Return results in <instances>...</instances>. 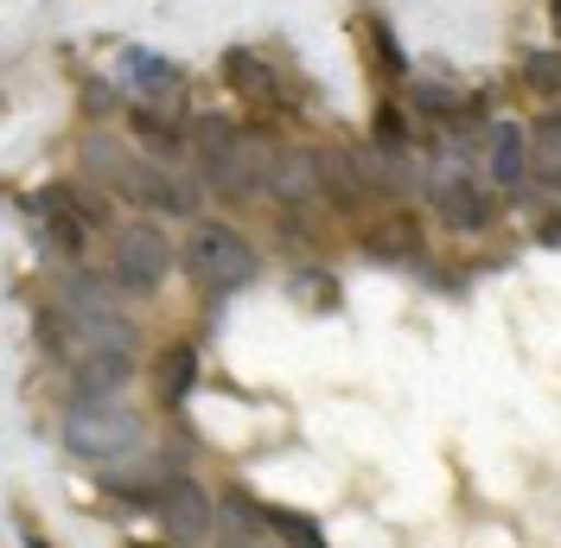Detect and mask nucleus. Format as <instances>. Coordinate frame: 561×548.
<instances>
[{
  "label": "nucleus",
  "instance_id": "obj_10",
  "mask_svg": "<svg viewBox=\"0 0 561 548\" xmlns=\"http://www.w3.org/2000/svg\"><path fill=\"white\" fill-rule=\"evenodd\" d=\"M153 511L167 516V536H173V543H205L210 529H217V504H210V491L198 479H185V472L160 491Z\"/></svg>",
  "mask_w": 561,
  "mask_h": 548
},
{
  "label": "nucleus",
  "instance_id": "obj_7",
  "mask_svg": "<svg viewBox=\"0 0 561 548\" xmlns=\"http://www.w3.org/2000/svg\"><path fill=\"white\" fill-rule=\"evenodd\" d=\"M108 274L122 294H153L167 274H173V242L160 237L153 224H128L115 237V255H108Z\"/></svg>",
  "mask_w": 561,
  "mask_h": 548
},
{
  "label": "nucleus",
  "instance_id": "obj_16",
  "mask_svg": "<svg viewBox=\"0 0 561 548\" xmlns=\"http://www.w3.org/2000/svg\"><path fill=\"white\" fill-rule=\"evenodd\" d=\"M135 135H140V147H153L160 160H179V147L192 140V128L179 135L173 122H167V103H135Z\"/></svg>",
  "mask_w": 561,
  "mask_h": 548
},
{
  "label": "nucleus",
  "instance_id": "obj_15",
  "mask_svg": "<svg viewBox=\"0 0 561 548\" xmlns=\"http://www.w3.org/2000/svg\"><path fill=\"white\" fill-rule=\"evenodd\" d=\"M70 377H77V389H83V396H115L122 383L135 377V351H115V344H103V351H83V357L70 364Z\"/></svg>",
  "mask_w": 561,
  "mask_h": 548
},
{
  "label": "nucleus",
  "instance_id": "obj_14",
  "mask_svg": "<svg viewBox=\"0 0 561 548\" xmlns=\"http://www.w3.org/2000/svg\"><path fill=\"white\" fill-rule=\"evenodd\" d=\"M122 83L135 90V103H167V96L185 90L179 65H167L160 52H128V58H122Z\"/></svg>",
  "mask_w": 561,
  "mask_h": 548
},
{
  "label": "nucleus",
  "instance_id": "obj_13",
  "mask_svg": "<svg viewBox=\"0 0 561 548\" xmlns=\"http://www.w3.org/2000/svg\"><path fill=\"white\" fill-rule=\"evenodd\" d=\"M96 479H103V491H115V498L160 504V491H167L179 472L173 466H160V459H135V453H128V466H96Z\"/></svg>",
  "mask_w": 561,
  "mask_h": 548
},
{
  "label": "nucleus",
  "instance_id": "obj_24",
  "mask_svg": "<svg viewBox=\"0 0 561 548\" xmlns=\"http://www.w3.org/2000/svg\"><path fill=\"white\" fill-rule=\"evenodd\" d=\"M549 26H556V38H561V0H549Z\"/></svg>",
  "mask_w": 561,
  "mask_h": 548
},
{
  "label": "nucleus",
  "instance_id": "obj_19",
  "mask_svg": "<svg viewBox=\"0 0 561 548\" xmlns=\"http://www.w3.org/2000/svg\"><path fill=\"white\" fill-rule=\"evenodd\" d=\"M529 147H536V167H542V179H549V185H561V115H556V109L529 128Z\"/></svg>",
  "mask_w": 561,
  "mask_h": 548
},
{
  "label": "nucleus",
  "instance_id": "obj_1",
  "mask_svg": "<svg viewBox=\"0 0 561 548\" xmlns=\"http://www.w3.org/2000/svg\"><path fill=\"white\" fill-rule=\"evenodd\" d=\"M192 153H198V172H205L224 198H243L255 185H268V167H275V160H255L262 147L230 115H198L192 122Z\"/></svg>",
  "mask_w": 561,
  "mask_h": 548
},
{
  "label": "nucleus",
  "instance_id": "obj_21",
  "mask_svg": "<svg viewBox=\"0 0 561 548\" xmlns=\"http://www.w3.org/2000/svg\"><path fill=\"white\" fill-rule=\"evenodd\" d=\"M268 523H275V536L287 548H325V536H319V523L313 516H300V511H262Z\"/></svg>",
  "mask_w": 561,
  "mask_h": 548
},
{
  "label": "nucleus",
  "instance_id": "obj_4",
  "mask_svg": "<svg viewBox=\"0 0 561 548\" xmlns=\"http://www.w3.org/2000/svg\"><path fill=\"white\" fill-rule=\"evenodd\" d=\"M185 274L198 281V294L224 300V294H237V287L255 281V249H249L230 224H198V230L185 237Z\"/></svg>",
  "mask_w": 561,
  "mask_h": 548
},
{
  "label": "nucleus",
  "instance_id": "obj_5",
  "mask_svg": "<svg viewBox=\"0 0 561 548\" xmlns=\"http://www.w3.org/2000/svg\"><path fill=\"white\" fill-rule=\"evenodd\" d=\"M491 179H472V167L459 160V153H440V167L427 172V198H434V210H440V224L447 230H459V237H472V230H485L491 217Z\"/></svg>",
  "mask_w": 561,
  "mask_h": 548
},
{
  "label": "nucleus",
  "instance_id": "obj_3",
  "mask_svg": "<svg viewBox=\"0 0 561 548\" xmlns=\"http://www.w3.org/2000/svg\"><path fill=\"white\" fill-rule=\"evenodd\" d=\"M26 217H33L38 242H45L51 255L83 262V255H90V237L103 230L108 210L96 205V198H83L77 185H45V192H33V198H26Z\"/></svg>",
  "mask_w": 561,
  "mask_h": 548
},
{
  "label": "nucleus",
  "instance_id": "obj_23",
  "mask_svg": "<svg viewBox=\"0 0 561 548\" xmlns=\"http://www.w3.org/2000/svg\"><path fill=\"white\" fill-rule=\"evenodd\" d=\"M524 77H529V90H542V96H561V58H549V52H536L524 65Z\"/></svg>",
  "mask_w": 561,
  "mask_h": 548
},
{
  "label": "nucleus",
  "instance_id": "obj_26",
  "mask_svg": "<svg viewBox=\"0 0 561 548\" xmlns=\"http://www.w3.org/2000/svg\"><path fill=\"white\" fill-rule=\"evenodd\" d=\"M33 548H45V543H33Z\"/></svg>",
  "mask_w": 561,
  "mask_h": 548
},
{
  "label": "nucleus",
  "instance_id": "obj_8",
  "mask_svg": "<svg viewBox=\"0 0 561 548\" xmlns=\"http://www.w3.org/2000/svg\"><path fill=\"white\" fill-rule=\"evenodd\" d=\"M479 172H485L497 192H517L529 172H536V147H529V128L511 122V115H491L479 128Z\"/></svg>",
  "mask_w": 561,
  "mask_h": 548
},
{
  "label": "nucleus",
  "instance_id": "obj_22",
  "mask_svg": "<svg viewBox=\"0 0 561 548\" xmlns=\"http://www.w3.org/2000/svg\"><path fill=\"white\" fill-rule=\"evenodd\" d=\"M377 147H383L389 160H402V153H409V122H402V109H396V103L377 109Z\"/></svg>",
  "mask_w": 561,
  "mask_h": 548
},
{
  "label": "nucleus",
  "instance_id": "obj_6",
  "mask_svg": "<svg viewBox=\"0 0 561 548\" xmlns=\"http://www.w3.org/2000/svg\"><path fill=\"white\" fill-rule=\"evenodd\" d=\"M51 300L70 312V326H77L83 351H103V344H115V351H135V326L122 319V307L108 300V287H96L90 274H70Z\"/></svg>",
  "mask_w": 561,
  "mask_h": 548
},
{
  "label": "nucleus",
  "instance_id": "obj_11",
  "mask_svg": "<svg viewBox=\"0 0 561 548\" xmlns=\"http://www.w3.org/2000/svg\"><path fill=\"white\" fill-rule=\"evenodd\" d=\"M122 198H135L147 210H173V217H192L198 210V185H185L179 172H167V160H135Z\"/></svg>",
  "mask_w": 561,
  "mask_h": 548
},
{
  "label": "nucleus",
  "instance_id": "obj_9",
  "mask_svg": "<svg viewBox=\"0 0 561 548\" xmlns=\"http://www.w3.org/2000/svg\"><path fill=\"white\" fill-rule=\"evenodd\" d=\"M224 83H230V96L249 103V109H268V115L287 109V83H280V70L268 65L262 52H249V45L224 52Z\"/></svg>",
  "mask_w": 561,
  "mask_h": 548
},
{
  "label": "nucleus",
  "instance_id": "obj_17",
  "mask_svg": "<svg viewBox=\"0 0 561 548\" xmlns=\"http://www.w3.org/2000/svg\"><path fill=\"white\" fill-rule=\"evenodd\" d=\"M153 383H160V402H167V409H179V402L192 396V383H198V351H192V344H173V351L160 357Z\"/></svg>",
  "mask_w": 561,
  "mask_h": 548
},
{
  "label": "nucleus",
  "instance_id": "obj_2",
  "mask_svg": "<svg viewBox=\"0 0 561 548\" xmlns=\"http://www.w3.org/2000/svg\"><path fill=\"white\" fill-rule=\"evenodd\" d=\"M140 441H147L140 414L128 402H115V396H83L65 414V446L77 459H90V466H115V459L140 453Z\"/></svg>",
  "mask_w": 561,
  "mask_h": 548
},
{
  "label": "nucleus",
  "instance_id": "obj_20",
  "mask_svg": "<svg viewBox=\"0 0 561 548\" xmlns=\"http://www.w3.org/2000/svg\"><path fill=\"white\" fill-rule=\"evenodd\" d=\"M319 172H325V192L332 198H364V167L351 160V153H319Z\"/></svg>",
  "mask_w": 561,
  "mask_h": 548
},
{
  "label": "nucleus",
  "instance_id": "obj_18",
  "mask_svg": "<svg viewBox=\"0 0 561 548\" xmlns=\"http://www.w3.org/2000/svg\"><path fill=\"white\" fill-rule=\"evenodd\" d=\"M83 167L96 172L103 185L122 192V185H128V172H135V153H128L122 140H108V135H90V140H83Z\"/></svg>",
  "mask_w": 561,
  "mask_h": 548
},
{
  "label": "nucleus",
  "instance_id": "obj_12",
  "mask_svg": "<svg viewBox=\"0 0 561 548\" xmlns=\"http://www.w3.org/2000/svg\"><path fill=\"white\" fill-rule=\"evenodd\" d=\"M268 192L287 198V205H319L325 198V172H319V153H275V167H268Z\"/></svg>",
  "mask_w": 561,
  "mask_h": 548
},
{
  "label": "nucleus",
  "instance_id": "obj_25",
  "mask_svg": "<svg viewBox=\"0 0 561 548\" xmlns=\"http://www.w3.org/2000/svg\"><path fill=\"white\" fill-rule=\"evenodd\" d=\"M128 548H147V543H128Z\"/></svg>",
  "mask_w": 561,
  "mask_h": 548
}]
</instances>
